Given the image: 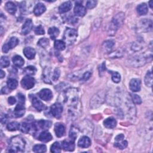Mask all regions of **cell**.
<instances>
[{
    "instance_id": "47",
    "label": "cell",
    "mask_w": 153,
    "mask_h": 153,
    "mask_svg": "<svg viewBox=\"0 0 153 153\" xmlns=\"http://www.w3.org/2000/svg\"><path fill=\"white\" fill-rule=\"evenodd\" d=\"M35 33L36 35H44L45 34L44 29L41 25L37 26L35 29Z\"/></svg>"
},
{
    "instance_id": "37",
    "label": "cell",
    "mask_w": 153,
    "mask_h": 153,
    "mask_svg": "<svg viewBox=\"0 0 153 153\" xmlns=\"http://www.w3.org/2000/svg\"><path fill=\"white\" fill-rule=\"evenodd\" d=\"M7 87L10 90H14L17 88L18 86L17 81L15 78H10L7 81Z\"/></svg>"
},
{
    "instance_id": "28",
    "label": "cell",
    "mask_w": 153,
    "mask_h": 153,
    "mask_svg": "<svg viewBox=\"0 0 153 153\" xmlns=\"http://www.w3.org/2000/svg\"><path fill=\"white\" fill-rule=\"evenodd\" d=\"M6 10L11 15H15L16 12L17 8L16 5L13 2H8L5 6Z\"/></svg>"
},
{
    "instance_id": "52",
    "label": "cell",
    "mask_w": 153,
    "mask_h": 153,
    "mask_svg": "<svg viewBox=\"0 0 153 153\" xmlns=\"http://www.w3.org/2000/svg\"><path fill=\"white\" fill-rule=\"evenodd\" d=\"M8 120V118H7V116L6 114H4V115H1V122L2 124H5L6 123V122Z\"/></svg>"
},
{
    "instance_id": "4",
    "label": "cell",
    "mask_w": 153,
    "mask_h": 153,
    "mask_svg": "<svg viewBox=\"0 0 153 153\" xmlns=\"http://www.w3.org/2000/svg\"><path fill=\"white\" fill-rule=\"evenodd\" d=\"M147 62V57L142 55H138L129 59L128 62L132 67L135 68H139L145 65Z\"/></svg>"
},
{
    "instance_id": "50",
    "label": "cell",
    "mask_w": 153,
    "mask_h": 153,
    "mask_svg": "<svg viewBox=\"0 0 153 153\" xmlns=\"http://www.w3.org/2000/svg\"><path fill=\"white\" fill-rule=\"evenodd\" d=\"M91 75V73L90 72V71H87V72H86L81 77V80L83 81H86L87 80H88L90 77Z\"/></svg>"
},
{
    "instance_id": "39",
    "label": "cell",
    "mask_w": 153,
    "mask_h": 153,
    "mask_svg": "<svg viewBox=\"0 0 153 153\" xmlns=\"http://www.w3.org/2000/svg\"><path fill=\"white\" fill-rule=\"evenodd\" d=\"M0 64L1 68H7L10 64V60L7 56H2L0 60Z\"/></svg>"
},
{
    "instance_id": "35",
    "label": "cell",
    "mask_w": 153,
    "mask_h": 153,
    "mask_svg": "<svg viewBox=\"0 0 153 153\" xmlns=\"http://www.w3.org/2000/svg\"><path fill=\"white\" fill-rule=\"evenodd\" d=\"M47 150V147L45 145L43 144H38L36 145L33 147V151L34 152L39 153V152H45Z\"/></svg>"
},
{
    "instance_id": "9",
    "label": "cell",
    "mask_w": 153,
    "mask_h": 153,
    "mask_svg": "<svg viewBox=\"0 0 153 153\" xmlns=\"http://www.w3.org/2000/svg\"><path fill=\"white\" fill-rule=\"evenodd\" d=\"M50 112L53 116L59 118L62 115L63 112V107L60 103H55L50 107Z\"/></svg>"
},
{
    "instance_id": "45",
    "label": "cell",
    "mask_w": 153,
    "mask_h": 153,
    "mask_svg": "<svg viewBox=\"0 0 153 153\" xmlns=\"http://www.w3.org/2000/svg\"><path fill=\"white\" fill-rule=\"evenodd\" d=\"M131 49L135 51H139L141 49H142V46L141 43L135 42L132 44Z\"/></svg>"
},
{
    "instance_id": "20",
    "label": "cell",
    "mask_w": 153,
    "mask_h": 153,
    "mask_svg": "<svg viewBox=\"0 0 153 153\" xmlns=\"http://www.w3.org/2000/svg\"><path fill=\"white\" fill-rule=\"evenodd\" d=\"M23 54L28 59H33L36 54V50L32 47H26L23 50Z\"/></svg>"
},
{
    "instance_id": "33",
    "label": "cell",
    "mask_w": 153,
    "mask_h": 153,
    "mask_svg": "<svg viewBox=\"0 0 153 153\" xmlns=\"http://www.w3.org/2000/svg\"><path fill=\"white\" fill-rule=\"evenodd\" d=\"M20 124L17 122L13 121L9 123L7 126V128L9 131H16L20 129Z\"/></svg>"
},
{
    "instance_id": "34",
    "label": "cell",
    "mask_w": 153,
    "mask_h": 153,
    "mask_svg": "<svg viewBox=\"0 0 153 153\" xmlns=\"http://www.w3.org/2000/svg\"><path fill=\"white\" fill-rule=\"evenodd\" d=\"M23 72L28 75H33L36 74L37 72V68L34 66H28L25 68Z\"/></svg>"
},
{
    "instance_id": "27",
    "label": "cell",
    "mask_w": 153,
    "mask_h": 153,
    "mask_svg": "<svg viewBox=\"0 0 153 153\" xmlns=\"http://www.w3.org/2000/svg\"><path fill=\"white\" fill-rule=\"evenodd\" d=\"M12 60H13V64L17 67H22L25 64L24 59L19 55H16L14 56L12 59Z\"/></svg>"
},
{
    "instance_id": "8",
    "label": "cell",
    "mask_w": 153,
    "mask_h": 153,
    "mask_svg": "<svg viewBox=\"0 0 153 153\" xmlns=\"http://www.w3.org/2000/svg\"><path fill=\"white\" fill-rule=\"evenodd\" d=\"M51 122L49 120H40L34 124L33 129L36 131L38 130H47L51 126Z\"/></svg>"
},
{
    "instance_id": "13",
    "label": "cell",
    "mask_w": 153,
    "mask_h": 153,
    "mask_svg": "<svg viewBox=\"0 0 153 153\" xmlns=\"http://www.w3.org/2000/svg\"><path fill=\"white\" fill-rule=\"evenodd\" d=\"M33 28V23L31 19H28L24 25L22 26V34L24 36L27 35L29 34Z\"/></svg>"
},
{
    "instance_id": "2",
    "label": "cell",
    "mask_w": 153,
    "mask_h": 153,
    "mask_svg": "<svg viewBox=\"0 0 153 153\" xmlns=\"http://www.w3.org/2000/svg\"><path fill=\"white\" fill-rule=\"evenodd\" d=\"M125 18V14L122 12L118 13L115 16H114L110 23L108 30V34L109 36H114L117 30L123 25Z\"/></svg>"
},
{
    "instance_id": "48",
    "label": "cell",
    "mask_w": 153,
    "mask_h": 153,
    "mask_svg": "<svg viewBox=\"0 0 153 153\" xmlns=\"http://www.w3.org/2000/svg\"><path fill=\"white\" fill-rule=\"evenodd\" d=\"M96 4H97L96 1H94V0H90V1H87L86 7H87V8H88L89 9H94V7H96Z\"/></svg>"
},
{
    "instance_id": "12",
    "label": "cell",
    "mask_w": 153,
    "mask_h": 153,
    "mask_svg": "<svg viewBox=\"0 0 153 153\" xmlns=\"http://www.w3.org/2000/svg\"><path fill=\"white\" fill-rule=\"evenodd\" d=\"M140 27L144 32H149L152 29V23L149 19H144L140 22Z\"/></svg>"
},
{
    "instance_id": "30",
    "label": "cell",
    "mask_w": 153,
    "mask_h": 153,
    "mask_svg": "<svg viewBox=\"0 0 153 153\" xmlns=\"http://www.w3.org/2000/svg\"><path fill=\"white\" fill-rule=\"evenodd\" d=\"M48 34L52 40H54L59 34V30L56 27L50 28L48 30Z\"/></svg>"
},
{
    "instance_id": "18",
    "label": "cell",
    "mask_w": 153,
    "mask_h": 153,
    "mask_svg": "<svg viewBox=\"0 0 153 153\" xmlns=\"http://www.w3.org/2000/svg\"><path fill=\"white\" fill-rule=\"evenodd\" d=\"M25 112V108L23 104L19 103L16 105V107L15 109V111H14L15 117H16L17 118L21 117L24 115Z\"/></svg>"
},
{
    "instance_id": "32",
    "label": "cell",
    "mask_w": 153,
    "mask_h": 153,
    "mask_svg": "<svg viewBox=\"0 0 153 153\" xmlns=\"http://www.w3.org/2000/svg\"><path fill=\"white\" fill-rule=\"evenodd\" d=\"M32 128H33V126L30 125L28 123H22L20 125V130L22 132L24 133H28L30 129H32Z\"/></svg>"
},
{
    "instance_id": "16",
    "label": "cell",
    "mask_w": 153,
    "mask_h": 153,
    "mask_svg": "<svg viewBox=\"0 0 153 153\" xmlns=\"http://www.w3.org/2000/svg\"><path fill=\"white\" fill-rule=\"evenodd\" d=\"M141 81L138 78H133L131 80L129 83V87L132 91L133 92L139 91L141 90Z\"/></svg>"
},
{
    "instance_id": "26",
    "label": "cell",
    "mask_w": 153,
    "mask_h": 153,
    "mask_svg": "<svg viewBox=\"0 0 153 153\" xmlns=\"http://www.w3.org/2000/svg\"><path fill=\"white\" fill-rule=\"evenodd\" d=\"M46 10L45 6L42 3H38L34 9V13L36 16H38L41 15Z\"/></svg>"
},
{
    "instance_id": "1",
    "label": "cell",
    "mask_w": 153,
    "mask_h": 153,
    "mask_svg": "<svg viewBox=\"0 0 153 153\" xmlns=\"http://www.w3.org/2000/svg\"><path fill=\"white\" fill-rule=\"evenodd\" d=\"M25 141L20 136H16L11 138L9 146L8 152H23L25 147Z\"/></svg>"
},
{
    "instance_id": "19",
    "label": "cell",
    "mask_w": 153,
    "mask_h": 153,
    "mask_svg": "<svg viewBox=\"0 0 153 153\" xmlns=\"http://www.w3.org/2000/svg\"><path fill=\"white\" fill-rule=\"evenodd\" d=\"M90 145H91V141L90 138L86 136H84L81 137L78 142V145L80 147L83 148H88L90 146Z\"/></svg>"
},
{
    "instance_id": "36",
    "label": "cell",
    "mask_w": 153,
    "mask_h": 153,
    "mask_svg": "<svg viewBox=\"0 0 153 153\" xmlns=\"http://www.w3.org/2000/svg\"><path fill=\"white\" fill-rule=\"evenodd\" d=\"M54 48L57 50H64L66 47L65 42L62 40H56L54 42Z\"/></svg>"
},
{
    "instance_id": "29",
    "label": "cell",
    "mask_w": 153,
    "mask_h": 153,
    "mask_svg": "<svg viewBox=\"0 0 153 153\" xmlns=\"http://www.w3.org/2000/svg\"><path fill=\"white\" fill-rule=\"evenodd\" d=\"M136 10L140 16L145 15L148 13V6L145 3L141 4L137 7Z\"/></svg>"
},
{
    "instance_id": "54",
    "label": "cell",
    "mask_w": 153,
    "mask_h": 153,
    "mask_svg": "<svg viewBox=\"0 0 153 153\" xmlns=\"http://www.w3.org/2000/svg\"><path fill=\"white\" fill-rule=\"evenodd\" d=\"M125 138V136L123 134H120L118 135H117L115 139V141H119L121 140H123Z\"/></svg>"
},
{
    "instance_id": "43",
    "label": "cell",
    "mask_w": 153,
    "mask_h": 153,
    "mask_svg": "<svg viewBox=\"0 0 153 153\" xmlns=\"http://www.w3.org/2000/svg\"><path fill=\"white\" fill-rule=\"evenodd\" d=\"M38 44L43 48H46L49 44V40L46 38H41L38 42Z\"/></svg>"
},
{
    "instance_id": "38",
    "label": "cell",
    "mask_w": 153,
    "mask_h": 153,
    "mask_svg": "<svg viewBox=\"0 0 153 153\" xmlns=\"http://www.w3.org/2000/svg\"><path fill=\"white\" fill-rule=\"evenodd\" d=\"M128 143L125 140H121L119 141H115V144H114V146L119 149H123L125 148H126L128 146Z\"/></svg>"
},
{
    "instance_id": "57",
    "label": "cell",
    "mask_w": 153,
    "mask_h": 153,
    "mask_svg": "<svg viewBox=\"0 0 153 153\" xmlns=\"http://www.w3.org/2000/svg\"><path fill=\"white\" fill-rule=\"evenodd\" d=\"M152 3H153V1H151L149 2V7L152 9Z\"/></svg>"
},
{
    "instance_id": "40",
    "label": "cell",
    "mask_w": 153,
    "mask_h": 153,
    "mask_svg": "<svg viewBox=\"0 0 153 153\" xmlns=\"http://www.w3.org/2000/svg\"><path fill=\"white\" fill-rule=\"evenodd\" d=\"M50 151L51 152H55V153L60 152V151H61V146H60V144L58 142H54L51 145V146Z\"/></svg>"
},
{
    "instance_id": "6",
    "label": "cell",
    "mask_w": 153,
    "mask_h": 153,
    "mask_svg": "<svg viewBox=\"0 0 153 153\" xmlns=\"http://www.w3.org/2000/svg\"><path fill=\"white\" fill-rule=\"evenodd\" d=\"M105 99V95L103 91L99 92L96 95H95L90 101V107L91 108H96L100 107L104 102Z\"/></svg>"
},
{
    "instance_id": "10",
    "label": "cell",
    "mask_w": 153,
    "mask_h": 153,
    "mask_svg": "<svg viewBox=\"0 0 153 153\" xmlns=\"http://www.w3.org/2000/svg\"><path fill=\"white\" fill-rule=\"evenodd\" d=\"M19 40L16 37H12L10 40L8 41V43L7 44H4V46H3V51L4 53H7L10 49H12L13 48H15L16 46H17V44H19Z\"/></svg>"
},
{
    "instance_id": "44",
    "label": "cell",
    "mask_w": 153,
    "mask_h": 153,
    "mask_svg": "<svg viewBox=\"0 0 153 153\" xmlns=\"http://www.w3.org/2000/svg\"><path fill=\"white\" fill-rule=\"evenodd\" d=\"M123 51L121 49H119L116 50L115 51H114V53H112L111 54H110L109 56L113 58H118V57H121L123 56Z\"/></svg>"
},
{
    "instance_id": "25",
    "label": "cell",
    "mask_w": 153,
    "mask_h": 153,
    "mask_svg": "<svg viewBox=\"0 0 153 153\" xmlns=\"http://www.w3.org/2000/svg\"><path fill=\"white\" fill-rule=\"evenodd\" d=\"M114 46V41L111 40H107L103 43L102 46V49L105 53H110Z\"/></svg>"
},
{
    "instance_id": "53",
    "label": "cell",
    "mask_w": 153,
    "mask_h": 153,
    "mask_svg": "<svg viewBox=\"0 0 153 153\" xmlns=\"http://www.w3.org/2000/svg\"><path fill=\"white\" fill-rule=\"evenodd\" d=\"M8 102H9V104H10V105H14L16 102V99L14 98V97H10L8 99Z\"/></svg>"
},
{
    "instance_id": "41",
    "label": "cell",
    "mask_w": 153,
    "mask_h": 153,
    "mask_svg": "<svg viewBox=\"0 0 153 153\" xmlns=\"http://www.w3.org/2000/svg\"><path fill=\"white\" fill-rule=\"evenodd\" d=\"M112 75V80L115 83H118L121 80V75L117 72H112L111 71Z\"/></svg>"
},
{
    "instance_id": "22",
    "label": "cell",
    "mask_w": 153,
    "mask_h": 153,
    "mask_svg": "<svg viewBox=\"0 0 153 153\" xmlns=\"http://www.w3.org/2000/svg\"><path fill=\"white\" fill-rule=\"evenodd\" d=\"M62 148L68 151H73L74 150L75 148V144L73 141H67L65 140L62 142Z\"/></svg>"
},
{
    "instance_id": "21",
    "label": "cell",
    "mask_w": 153,
    "mask_h": 153,
    "mask_svg": "<svg viewBox=\"0 0 153 153\" xmlns=\"http://www.w3.org/2000/svg\"><path fill=\"white\" fill-rule=\"evenodd\" d=\"M104 126L108 129H113L117 125V121L113 117H109L104 121Z\"/></svg>"
},
{
    "instance_id": "11",
    "label": "cell",
    "mask_w": 153,
    "mask_h": 153,
    "mask_svg": "<svg viewBox=\"0 0 153 153\" xmlns=\"http://www.w3.org/2000/svg\"><path fill=\"white\" fill-rule=\"evenodd\" d=\"M38 96L41 99L45 101H49L52 99L53 94L50 89L44 88L38 93Z\"/></svg>"
},
{
    "instance_id": "46",
    "label": "cell",
    "mask_w": 153,
    "mask_h": 153,
    "mask_svg": "<svg viewBox=\"0 0 153 153\" xmlns=\"http://www.w3.org/2000/svg\"><path fill=\"white\" fill-rule=\"evenodd\" d=\"M131 95L132 100L133 103L136 104H141L142 103V99L140 96H139L136 94H131Z\"/></svg>"
},
{
    "instance_id": "42",
    "label": "cell",
    "mask_w": 153,
    "mask_h": 153,
    "mask_svg": "<svg viewBox=\"0 0 153 153\" xmlns=\"http://www.w3.org/2000/svg\"><path fill=\"white\" fill-rule=\"evenodd\" d=\"M78 131L74 128H72L70 132V138L71 139L72 141H74L78 136Z\"/></svg>"
},
{
    "instance_id": "55",
    "label": "cell",
    "mask_w": 153,
    "mask_h": 153,
    "mask_svg": "<svg viewBox=\"0 0 153 153\" xmlns=\"http://www.w3.org/2000/svg\"><path fill=\"white\" fill-rule=\"evenodd\" d=\"M9 88H7V87H3L2 89H1V94H8L9 93Z\"/></svg>"
},
{
    "instance_id": "17",
    "label": "cell",
    "mask_w": 153,
    "mask_h": 153,
    "mask_svg": "<svg viewBox=\"0 0 153 153\" xmlns=\"http://www.w3.org/2000/svg\"><path fill=\"white\" fill-rule=\"evenodd\" d=\"M74 12L75 15L80 17H83L86 14V8L81 4H79L78 3H76Z\"/></svg>"
},
{
    "instance_id": "23",
    "label": "cell",
    "mask_w": 153,
    "mask_h": 153,
    "mask_svg": "<svg viewBox=\"0 0 153 153\" xmlns=\"http://www.w3.org/2000/svg\"><path fill=\"white\" fill-rule=\"evenodd\" d=\"M38 139L43 142H48L52 139V136L50 133L47 131H43L39 135Z\"/></svg>"
},
{
    "instance_id": "31",
    "label": "cell",
    "mask_w": 153,
    "mask_h": 153,
    "mask_svg": "<svg viewBox=\"0 0 153 153\" xmlns=\"http://www.w3.org/2000/svg\"><path fill=\"white\" fill-rule=\"evenodd\" d=\"M145 83L147 87H152V73L151 71L147 72L145 77Z\"/></svg>"
},
{
    "instance_id": "5",
    "label": "cell",
    "mask_w": 153,
    "mask_h": 153,
    "mask_svg": "<svg viewBox=\"0 0 153 153\" xmlns=\"http://www.w3.org/2000/svg\"><path fill=\"white\" fill-rule=\"evenodd\" d=\"M78 36V34L77 30L71 28H67L65 30L64 38L65 42L70 45L73 44L77 40Z\"/></svg>"
},
{
    "instance_id": "14",
    "label": "cell",
    "mask_w": 153,
    "mask_h": 153,
    "mask_svg": "<svg viewBox=\"0 0 153 153\" xmlns=\"http://www.w3.org/2000/svg\"><path fill=\"white\" fill-rule=\"evenodd\" d=\"M31 101H32L33 106L38 111H42L46 108L44 104L41 101H40L37 97L33 96L31 98Z\"/></svg>"
},
{
    "instance_id": "51",
    "label": "cell",
    "mask_w": 153,
    "mask_h": 153,
    "mask_svg": "<svg viewBox=\"0 0 153 153\" xmlns=\"http://www.w3.org/2000/svg\"><path fill=\"white\" fill-rule=\"evenodd\" d=\"M17 97H18V99H19V103L23 104L25 103V96L21 94H18Z\"/></svg>"
},
{
    "instance_id": "24",
    "label": "cell",
    "mask_w": 153,
    "mask_h": 153,
    "mask_svg": "<svg viewBox=\"0 0 153 153\" xmlns=\"http://www.w3.org/2000/svg\"><path fill=\"white\" fill-rule=\"evenodd\" d=\"M73 7L71 1H67L61 4L59 7V12L60 13H65L69 12Z\"/></svg>"
},
{
    "instance_id": "7",
    "label": "cell",
    "mask_w": 153,
    "mask_h": 153,
    "mask_svg": "<svg viewBox=\"0 0 153 153\" xmlns=\"http://www.w3.org/2000/svg\"><path fill=\"white\" fill-rule=\"evenodd\" d=\"M36 84L35 79L30 75L24 77L21 81V85L25 89L28 90L32 88Z\"/></svg>"
},
{
    "instance_id": "56",
    "label": "cell",
    "mask_w": 153,
    "mask_h": 153,
    "mask_svg": "<svg viewBox=\"0 0 153 153\" xmlns=\"http://www.w3.org/2000/svg\"><path fill=\"white\" fill-rule=\"evenodd\" d=\"M6 75V73L3 71V70H1L0 71V77H1V78H3Z\"/></svg>"
},
{
    "instance_id": "3",
    "label": "cell",
    "mask_w": 153,
    "mask_h": 153,
    "mask_svg": "<svg viewBox=\"0 0 153 153\" xmlns=\"http://www.w3.org/2000/svg\"><path fill=\"white\" fill-rule=\"evenodd\" d=\"M65 102L70 107H77L79 101L78 91L77 88H70L67 89L65 95Z\"/></svg>"
},
{
    "instance_id": "15",
    "label": "cell",
    "mask_w": 153,
    "mask_h": 153,
    "mask_svg": "<svg viewBox=\"0 0 153 153\" xmlns=\"http://www.w3.org/2000/svg\"><path fill=\"white\" fill-rule=\"evenodd\" d=\"M54 132L57 137H62L65 133V126L60 123H56V125H54Z\"/></svg>"
},
{
    "instance_id": "49",
    "label": "cell",
    "mask_w": 153,
    "mask_h": 153,
    "mask_svg": "<svg viewBox=\"0 0 153 153\" xmlns=\"http://www.w3.org/2000/svg\"><path fill=\"white\" fill-rule=\"evenodd\" d=\"M60 70L57 68L55 69L54 72H53V74L52 75V79L53 81H57L59 78V76H60Z\"/></svg>"
}]
</instances>
